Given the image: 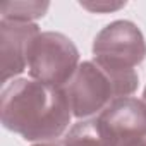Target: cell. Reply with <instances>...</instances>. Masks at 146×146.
Returning <instances> with one entry per match:
<instances>
[{
	"label": "cell",
	"mask_w": 146,
	"mask_h": 146,
	"mask_svg": "<svg viewBox=\"0 0 146 146\" xmlns=\"http://www.w3.org/2000/svg\"><path fill=\"white\" fill-rule=\"evenodd\" d=\"M137 84L136 69H113L95 60H84L64 90L72 117L83 120L96 117L113 100L131 96Z\"/></svg>",
	"instance_id": "obj_2"
},
{
	"label": "cell",
	"mask_w": 146,
	"mask_h": 146,
	"mask_svg": "<svg viewBox=\"0 0 146 146\" xmlns=\"http://www.w3.org/2000/svg\"><path fill=\"white\" fill-rule=\"evenodd\" d=\"M50 9L48 0H12L0 7L2 21L12 23H35L36 19L45 17Z\"/></svg>",
	"instance_id": "obj_8"
},
{
	"label": "cell",
	"mask_w": 146,
	"mask_h": 146,
	"mask_svg": "<svg viewBox=\"0 0 146 146\" xmlns=\"http://www.w3.org/2000/svg\"><path fill=\"white\" fill-rule=\"evenodd\" d=\"M36 23L0 21V55L2 83L9 84L28 69V52L33 40L40 35Z\"/></svg>",
	"instance_id": "obj_5"
},
{
	"label": "cell",
	"mask_w": 146,
	"mask_h": 146,
	"mask_svg": "<svg viewBox=\"0 0 146 146\" xmlns=\"http://www.w3.org/2000/svg\"><path fill=\"white\" fill-rule=\"evenodd\" d=\"M120 143L146 137V103L136 96H124L107 105L96 115Z\"/></svg>",
	"instance_id": "obj_6"
},
{
	"label": "cell",
	"mask_w": 146,
	"mask_h": 146,
	"mask_svg": "<svg viewBox=\"0 0 146 146\" xmlns=\"http://www.w3.org/2000/svg\"><path fill=\"white\" fill-rule=\"evenodd\" d=\"M31 146H64V143H62V141H57V139H53V141H43V143H33Z\"/></svg>",
	"instance_id": "obj_11"
},
{
	"label": "cell",
	"mask_w": 146,
	"mask_h": 146,
	"mask_svg": "<svg viewBox=\"0 0 146 146\" xmlns=\"http://www.w3.org/2000/svg\"><path fill=\"white\" fill-rule=\"evenodd\" d=\"M62 143L64 146H119L115 136L98 117L78 120L65 132Z\"/></svg>",
	"instance_id": "obj_7"
},
{
	"label": "cell",
	"mask_w": 146,
	"mask_h": 146,
	"mask_svg": "<svg viewBox=\"0 0 146 146\" xmlns=\"http://www.w3.org/2000/svg\"><path fill=\"white\" fill-rule=\"evenodd\" d=\"M119 146H146V137H137V139H129L120 143Z\"/></svg>",
	"instance_id": "obj_10"
},
{
	"label": "cell",
	"mask_w": 146,
	"mask_h": 146,
	"mask_svg": "<svg viewBox=\"0 0 146 146\" xmlns=\"http://www.w3.org/2000/svg\"><path fill=\"white\" fill-rule=\"evenodd\" d=\"M143 102L146 103V88H144V91H143Z\"/></svg>",
	"instance_id": "obj_12"
},
{
	"label": "cell",
	"mask_w": 146,
	"mask_h": 146,
	"mask_svg": "<svg viewBox=\"0 0 146 146\" xmlns=\"http://www.w3.org/2000/svg\"><path fill=\"white\" fill-rule=\"evenodd\" d=\"M93 60L113 69H134L146 58L143 31L127 19H119L98 31L93 40Z\"/></svg>",
	"instance_id": "obj_4"
},
{
	"label": "cell",
	"mask_w": 146,
	"mask_h": 146,
	"mask_svg": "<svg viewBox=\"0 0 146 146\" xmlns=\"http://www.w3.org/2000/svg\"><path fill=\"white\" fill-rule=\"evenodd\" d=\"M79 64L78 46L58 31H41L28 52V72L31 79L55 88H65Z\"/></svg>",
	"instance_id": "obj_3"
},
{
	"label": "cell",
	"mask_w": 146,
	"mask_h": 146,
	"mask_svg": "<svg viewBox=\"0 0 146 146\" xmlns=\"http://www.w3.org/2000/svg\"><path fill=\"white\" fill-rule=\"evenodd\" d=\"M79 5L93 14H110L125 7V2H108V0H93V2H79Z\"/></svg>",
	"instance_id": "obj_9"
},
{
	"label": "cell",
	"mask_w": 146,
	"mask_h": 146,
	"mask_svg": "<svg viewBox=\"0 0 146 146\" xmlns=\"http://www.w3.org/2000/svg\"><path fill=\"white\" fill-rule=\"evenodd\" d=\"M2 125L31 143L53 141L70 124L72 110L64 88L17 78L0 95Z\"/></svg>",
	"instance_id": "obj_1"
}]
</instances>
